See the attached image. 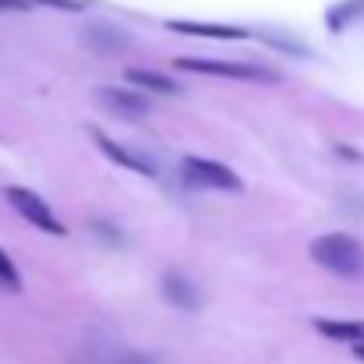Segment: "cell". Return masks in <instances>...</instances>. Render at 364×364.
<instances>
[{"mask_svg":"<svg viewBox=\"0 0 364 364\" xmlns=\"http://www.w3.org/2000/svg\"><path fill=\"white\" fill-rule=\"evenodd\" d=\"M308 251H311L315 265H322L343 279H354L364 272V244L350 234H322L311 241Z\"/></svg>","mask_w":364,"mask_h":364,"instance_id":"obj_1","label":"cell"},{"mask_svg":"<svg viewBox=\"0 0 364 364\" xmlns=\"http://www.w3.org/2000/svg\"><path fill=\"white\" fill-rule=\"evenodd\" d=\"M181 71H195V75H216V78H244V82H276L272 71L258 68V64H241V60H213V57H181L173 60Z\"/></svg>","mask_w":364,"mask_h":364,"instance_id":"obj_2","label":"cell"},{"mask_svg":"<svg viewBox=\"0 0 364 364\" xmlns=\"http://www.w3.org/2000/svg\"><path fill=\"white\" fill-rule=\"evenodd\" d=\"M181 173L188 184L195 188H216V191H241V177L223 166V163H213V159H202V156H188L181 163Z\"/></svg>","mask_w":364,"mask_h":364,"instance_id":"obj_3","label":"cell"},{"mask_svg":"<svg viewBox=\"0 0 364 364\" xmlns=\"http://www.w3.org/2000/svg\"><path fill=\"white\" fill-rule=\"evenodd\" d=\"M4 195H7V202H11V205H14V209H18L32 227H39L43 234H53V237H64V234H68V227L50 213V205H46L36 191H28V188H18V184H14V188H7Z\"/></svg>","mask_w":364,"mask_h":364,"instance_id":"obj_4","label":"cell"},{"mask_svg":"<svg viewBox=\"0 0 364 364\" xmlns=\"http://www.w3.org/2000/svg\"><path fill=\"white\" fill-rule=\"evenodd\" d=\"M96 100L114 114V117H121V121H141L145 114H149V103H145V96H138L134 89H114V85H100V92H96Z\"/></svg>","mask_w":364,"mask_h":364,"instance_id":"obj_5","label":"cell"},{"mask_svg":"<svg viewBox=\"0 0 364 364\" xmlns=\"http://www.w3.org/2000/svg\"><path fill=\"white\" fill-rule=\"evenodd\" d=\"M96 141H100V149L114 159V163H121L127 170H134V173H145V177H156V166L149 163V159H141V156H134V152H127L124 145H117L114 138H107L103 131H96Z\"/></svg>","mask_w":364,"mask_h":364,"instance_id":"obj_6","label":"cell"},{"mask_svg":"<svg viewBox=\"0 0 364 364\" xmlns=\"http://www.w3.org/2000/svg\"><path fill=\"white\" fill-rule=\"evenodd\" d=\"M170 32H184V36H205V39H244L247 32L234 25H205V21H166Z\"/></svg>","mask_w":364,"mask_h":364,"instance_id":"obj_7","label":"cell"},{"mask_svg":"<svg viewBox=\"0 0 364 364\" xmlns=\"http://www.w3.org/2000/svg\"><path fill=\"white\" fill-rule=\"evenodd\" d=\"M315 329L326 336V340H336V343H350L358 347L364 343V322H336V318H318Z\"/></svg>","mask_w":364,"mask_h":364,"instance_id":"obj_8","label":"cell"},{"mask_svg":"<svg viewBox=\"0 0 364 364\" xmlns=\"http://www.w3.org/2000/svg\"><path fill=\"white\" fill-rule=\"evenodd\" d=\"M163 294H166L170 304H177V308H184V311H195V308H198V290H195L184 276H166V279H163Z\"/></svg>","mask_w":364,"mask_h":364,"instance_id":"obj_9","label":"cell"},{"mask_svg":"<svg viewBox=\"0 0 364 364\" xmlns=\"http://www.w3.org/2000/svg\"><path fill=\"white\" fill-rule=\"evenodd\" d=\"M127 82H131V85H138V89L163 92V96H170V92H177V89H181L173 78H166V75H159V71H145V68H131V71H127Z\"/></svg>","mask_w":364,"mask_h":364,"instance_id":"obj_10","label":"cell"},{"mask_svg":"<svg viewBox=\"0 0 364 364\" xmlns=\"http://www.w3.org/2000/svg\"><path fill=\"white\" fill-rule=\"evenodd\" d=\"M364 14V0H343V4H336L329 14H326V21H329V28L333 32H343L354 18H361Z\"/></svg>","mask_w":364,"mask_h":364,"instance_id":"obj_11","label":"cell"},{"mask_svg":"<svg viewBox=\"0 0 364 364\" xmlns=\"http://www.w3.org/2000/svg\"><path fill=\"white\" fill-rule=\"evenodd\" d=\"M0 287H7V290H18L21 287V279H18V269H14V262L0 251Z\"/></svg>","mask_w":364,"mask_h":364,"instance_id":"obj_12","label":"cell"},{"mask_svg":"<svg viewBox=\"0 0 364 364\" xmlns=\"http://www.w3.org/2000/svg\"><path fill=\"white\" fill-rule=\"evenodd\" d=\"M114 364H156V361L145 358V354H124V358H117Z\"/></svg>","mask_w":364,"mask_h":364,"instance_id":"obj_13","label":"cell"},{"mask_svg":"<svg viewBox=\"0 0 364 364\" xmlns=\"http://www.w3.org/2000/svg\"><path fill=\"white\" fill-rule=\"evenodd\" d=\"M0 7H7V11H18V7H25V0H0Z\"/></svg>","mask_w":364,"mask_h":364,"instance_id":"obj_14","label":"cell"},{"mask_svg":"<svg viewBox=\"0 0 364 364\" xmlns=\"http://www.w3.org/2000/svg\"><path fill=\"white\" fill-rule=\"evenodd\" d=\"M354 358H358V361H364V343H358V347H354Z\"/></svg>","mask_w":364,"mask_h":364,"instance_id":"obj_15","label":"cell"}]
</instances>
